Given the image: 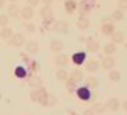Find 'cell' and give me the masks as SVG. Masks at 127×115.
<instances>
[{
  "label": "cell",
  "instance_id": "7c38bea8",
  "mask_svg": "<svg viewBox=\"0 0 127 115\" xmlns=\"http://www.w3.org/2000/svg\"><path fill=\"white\" fill-rule=\"evenodd\" d=\"M84 79V74H83V72L80 69H75V70H72L71 72V74H70V81L72 83H79Z\"/></svg>",
  "mask_w": 127,
  "mask_h": 115
},
{
  "label": "cell",
  "instance_id": "484cf974",
  "mask_svg": "<svg viewBox=\"0 0 127 115\" xmlns=\"http://www.w3.org/2000/svg\"><path fill=\"white\" fill-rule=\"evenodd\" d=\"M123 12L122 10H120V9H116L114 12L112 13V15H111V18L114 20V22H121V20L123 19Z\"/></svg>",
  "mask_w": 127,
  "mask_h": 115
},
{
  "label": "cell",
  "instance_id": "d590c367",
  "mask_svg": "<svg viewBox=\"0 0 127 115\" xmlns=\"http://www.w3.org/2000/svg\"><path fill=\"white\" fill-rule=\"evenodd\" d=\"M42 3H43L45 5H47V6H50L51 4H52V0H41Z\"/></svg>",
  "mask_w": 127,
  "mask_h": 115
},
{
  "label": "cell",
  "instance_id": "7402d4cb",
  "mask_svg": "<svg viewBox=\"0 0 127 115\" xmlns=\"http://www.w3.org/2000/svg\"><path fill=\"white\" fill-rule=\"evenodd\" d=\"M65 9H66V12L70 13V14L75 12V10H76V3H75V0H66Z\"/></svg>",
  "mask_w": 127,
  "mask_h": 115
},
{
  "label": "cell",
  "instance_id": "44dd1931",
  "mask_svg": "<svg viewBox=\"0 0 127 115\" xmlns=\"http://www.w3.org/2000/svg\"><path fill=\"white\" fill-rule=\"evenodd\" d=\"M108 76H109V79H111L112 82H120L121 78H122L120 70H117V69H112V70L109 72Z\"/></svg>",
  "mask_w": 127,
  "mask_h": 115
},
{
  "label": "cell",
  "instance_id": "cb8c5ba5",
  "mask_svg": "<svg viewBox=\"0 0 127 115\" xmlns=\"http://www.w3.org/2000/svg\"><path fill=\"white\" fill-rule=\"evenodd\" d=\"M92 111L95 114H103L104 111H105V106L103 105V104H100V102H95V104H93V106H92Z\"/></svg>",
  "mask_w": 127,
  "mask_h": 115
},
{
  "label": "cell",
  "instance_id": "74e56055",
  "mask_svg": "<svg viewBox=\"0 0 127 115\" xmlns=\"http://www.w3.org/2000/svg\"><path fill=\"white\" fill-rule=\"evenodd\" d=\"M123 109H125V111H127V100L123 102Z\"/></svg>",
  "mask_w": 127,
  "mask_h": 115
},
{
  "label": "cell",
  "instance_id": "ffe728a7",
  "mask_svg": "<svg viewBox=\"0 0 127 115\" xmlns=\"http://www.w3.org/2000/svg\"><path fill=\"white\" fill-rule=\"evenodd\" d=\"M98 85H99V81L95 77H88L85 81V87L88 88H95V87H98Z\"/></svg>",
  "mask_w": 127,
  "mask_h": 115
},
{
  "label": "cell",
  "instance_id": "9a60e30c",
  "mask_svg": "<svg viewBox=\"0 0 127 115\" xmlns=\"http://www.w3.org/2000/svg\"><path fill=\"white\" fill-rule=\"evenodd\" d=\"M111 38H112V42L116 45V44H122L123 42V40H125V36L123 33L121 32V31H114V32L111 35Z\"/></svg>",
  "mask_w": 127,
  "mask_h": 115
},
{
  "label": "cell",
  "instance_id": "ba28073f",
  "mask_svg": "<svg viewBox=\"0 0 127 115\" xmlns=\"http://www.w3.org/2000/svg\"><path fill=\"white\" fill-rule=\"evenodd\" d=\"M114 64H116V60L112 56H104L102 59V67L107 70H112L114 68Z\"/></svg>",
  "mask_w": 127,
  "mask_h": 115
},
{
  "label": "cell",
  "instance_id": "30bf717a",
  "mask_svg": "<svg viewBox=\"0 0 127 115\" xmlns=\"http://www.w3.org/2000/svg\"><path fill=\"white\" fill-rule=\"evenodd\" d=\"M76 95L80 100L88 101L90 99V91L88 90V87H80V88L76 90Z\"/></svg>",
  "mask_w": 127,
  "mask_h": 115
},
{
  "label": "cell",
  "instance_id": "ac0fdd59",
  "mask_svg": "<svg viewBox=\"0 0 127 115\" xmlns=\"http://www.w3.org/2000/svg\"><path fill=\"white\" fill-rule=\"evenodd\" d=\"M114 26L112 24V23H109V22H107V23H103V26H102V33L103 35H112L113 32H114Z\"/></svg>",
  "mask_w": 127,
  "mask_h": 115
},
{
  "label": "cell",
  "instance_id": "d6986e66",
  "mask_svg": "<svg viewBox=\"0 0 127 115\" xmlns=\"http://www.w3.org/2000/svg\"><path fill=\"white\" fill-rule=\"evenodd\" d=\"M116 50H117V47H116V45H114L113 42H111V44H107V45L104 46V49H103L104 54L107 55V56H111V55H113V54L116 53Z\"/></svg>",
  "mask_w": 127,
  "mask_h": 115
},
{
  "label": "cell",
  "instance_id": "5b68a950",
  "mask_svg": "<svg viewBox=\"0 0 127 115\" xmlns=\"http://www.w3.org/2000/svg\"><path fill=\"white\" fill-rule=\"evenodd\" d=\"M26 51L28 54H32V55L37 54L39 51V44L37 41H28L27 45H26Z\"/></svg>",
  "mask_w": 127,
  "mask_h": 115
},
{
  "label": "cell",
  "instance_id": "52a82bcc",
  "mask_svg": "<svg viewBox=\"0 0 127 115\" xmlns=\"http://www.w3.org/2000/svg\"><path fill=\"white\" fill-rule=\"evenodd\" d=\"M76 26H78V28H79V29H81V31H85V29H88V28L90 27V19H89L88 17H84V15H81V17L78 19Z\"/></svg>",
  "mask_w": 127,
  "mask_h": 115
},
{
  "label": "cell",
  "instance_id": "836d02e7",
  "mask_svg": "<svg viewBox=\"0 0 127 115\" xmlns=\"http://www.w3.org/2000/svg\"><path fill=\"white\" fill-rule=\"evenodd\" d=\"M27 1H28L29 6H32V8H33V6H36V5L38 4V1H39V0H27Z\"/></svg>",
  "mask_w": 127,
  "mask_h": 115
},
{
  "label": "cell",
  "instance_id": "ab89813d",
  "mask_svg": "<svg viewBox=\"0 0 127 115\" xmlns=\"http://www.w3.org/2000/svg\"><path fill=\"white\" fill-rule=\"evenodd\" d=\"M71 115H78V114H75V113H72V114H71Z\"/></svg>",
  "mask_w": 127,
  "mask_h": 115
},
{
  "label": "cell",
  "instance_id": "603a6c76",
  "mask_svg": "<svg viewBox=\"0 0 127 115\" xmlns=\"http://www.w3.org/2000/svg\"><path fill=\"white\" fill-rule=\"evenodd\" d=\"M12 36H13V29L9 28V27H4L1 31H0V37H1V38L9 40Z\"/></svg>",
  "mask_w": 127,
  "mask_h": 115
},
{
  "label": "cell",
  "instance_id": "4dcf8cb0",
  "mask_svg": "<svg viewBox=\"0 0 127 115\" xmlns=\"http://www.w3.org/2000/svg\"><path fill=\"white\" fill-rule=\"evenodd\" d=\"M8 23H9L8 15H6V14H0V27L4 28V27L8 26Z\"/></svg>",
  "mask_w": 127,
  "mask_h": 115
},
{
  "label": "cell",
  "instance_id": "d4e9b609",
  "mask_svg": "<svg viewBox=\"0 0 127 115\" xmlns=\"http://www.w3.org/2000/svg\"><path fill=\"white\" fill-rule=\"evenodd\" d=\"M84 60H85V54L84 53H76V54H74V56H72V61L75 63V64H78V65L83 64Z\"/></svg>",
  "mask_w": 127,
  "mask_h": 115
},
{
  "label": "cell",
  "instance_id": "4316f807",
  "mask_svg": "<svg viewBox=\"0 0 127 115\" xmlns=\"http://www.w3.org/2000/svg\"><path fill=\"white\" fill-rule=\"evenodd\" d=\"M56 78H57L59 81H61V82L66 81V79H67V72L64 69V68H60V69L56 72Z\"/></svg>",
  "mask_w": 127,
  "mask_h": 115
},
{
  "label": "cell",
  "instance_id": "e575fe53",
  "mask_svg": "<svg viewBox=\"0 0 127 115\" xmlns=\"http://www.w3.org/2000/svg\"><path fill=\"white\" fill-rule=\"evenodd\" d=\"M83 115H95V114L92 111V109H87V110L83 111Z\"/></svg>",
  "mask_w": 127,
  "mask_h": 115
},
{
  "label": "cell",
  "instance_id": "60d3db41",
  "mask_svg": "<svg viewBox=\"0 0 127 115\" xmlns=\"http://www.w3.org/2000/svg\"><path fill=\"white\" fill-rule=\"evenodd\" d=\"M10 1H15V0H10Z\"/></svg>",
  "mask_w": 127,
  "mask_h": 115
},
{
  "label": "cell",
  "instance_id": "4fadbf2b",
  "mask_svg": "<svg viewBox=\"0 0 127 115\" xmlns=\"http://www.w3.org/2000/svg\"><path fill=\"white\" fill-rule=\"evenodd\" d=\"M50 49H51V51H54V53H61V51L64 50L62 41H60V40H52L50 42Z\"/></svg>",
  "mask_w": 127,
  "mask_h": 115
},
{
  "label": "cell",
  "instance_id": "9c48e42d",
  "mask_svg": "<svg viewBox=\"0 0 127 115\" xmlns=\"http://www.w3.org/2000/svg\"><path fill=\"white\" fill-rule=\"evenodd\" d=\"M20 15H22L23 19L29 20V19L33 18V15H34V10H33V8L29 6V5H28V6H24L23 9H20Z\"/></svg>",
  "mask_w": 127,
  "mask_h": 115
},
{
  "label": "cell",
  "instance_id": "d6a6232c",
  "mask_svg": "<svg viewBox=\"0 0 127 115\" xmlns=\"http://www.w3.org/2000/svg\"><path fill=\"white\" fill-rule=\"evenodd\" d=\"M117 6H118L120 10L127 9V0H118V1H117Z\"/></svg>",
  "mask_w": 127,
  "mask_h": 115
},
{
  "label": "cell",
  "instance_id": "f35d334b",
  "mask_svg": "<svg viewBox=\"0 0 127 115\" xmlns=\"http://www.w3.org/2000/svg\"><path fill=\"white\" fill-rule=\"evenodd\" d=\"M0 100H1V92H0Z\"/></svg>",
  "mask_w": 127,
  "mask_h": 115
},
{
  "label": "cell",
  "instance_id": "6da1fadb",
  "mask_svg": "<svg viewBox=\"0 0 127 115\" xmlns=\"http://www.w3.org/2000/svg\"><path fill=\"white\" fill-rule=\"evenodd\" d=\"M47 96H48L47 90L43 88V87H41L38 90H34V91L31 92L32 101H33V102H39V104H42V105H45V102L47 100Z\"/></svg>",
  "mask_w": 127,
  "mask_h": 115
},
{
  "label": "cell",
  "instance_id": "2e32d148",
  "mask_svg": "<svg viewBox=\"0 0 127 115\" xmlns=\"http://www.w3.org/2000/svg\"><path fill=\"white\" fill-rule=\"evenodd\" d=\"M100 68V64L95 60V59H90L87 64V70L90 72V73H94V72H98Z\"/></svg>",
  "mask_w": 127,
  "mask_h": 115
},
{
  "label": "cell",
  "instance_id": "277c9868",
  "mask_svg": "<svg viewBox=\"0 0 127 115\" xmlns=\"http://www.w3.org/2000/svg\"><path fill=\"white\" fill-rule=\"evenodd\" d=\"M39 14H41V17L43 18L45 20L47 19V20H50V19H52L54 18V10H52V8L51 6H47V5H43L41 9H39Z\"/></svg>",
  "mask_w": 127,
  "mask_h": 115
},
{
  "label": "cell",
  "instance_id": "f1b7e54d",
  "mask_svg": "<svg viewBox=\"0 0 127 115\" xmlns=\"http://www.w3.org/2000/svg\"><path fill=\"white\" fill-rule=\"evenodd\" d=\"M56 104H57V97H55L54 95H48L43 106H46V105L47 106H54V105H56Z\"/></svg>",
  "mask_w": 127,
  "mask_h": 115
},
{
  "label": "cell",
  "instance_id": "e0dca14e",
  "mask_svg": "<svg viewBox=\"0 0 127 115\" xmlns=\"http://www.w3.org/2000/svg\"><path fill=\"white\" fill-rule=\"evenodd\" d=\"M87 51H89V53H97V51H99V44L94 40H89L87 44Z\"/></svg>",
  "mask_w": 127,
  "mask_h": 115
},
{
  "label": "cell",
  "instance_id": "8992f818",
  "mask_svg": "<svg viewBox=\"0 0 127 115\" xmlns=\"http://www.w3.org/2000/svg\"><path fill=\"white\" fill-rule=\"evenodd\" d=\"M69 56L67 55H65V54H60V55H57L56 58H55V64L57 65V67H60V68H65V67H67L69 65Z\"/></svg>",
  "mask_w": 127,
  "mask_h": 115
},
{
  "label": "cell",
  "instance_id": "5bb4252c",
  "mask_svg": "<svg viewBox=\"0 0 127 115\" xmlns=\"http://www.w3.org/2000/svg\"><path fill=\"white\" fill-rule=\"evenodd\" d=\"M8 14L10 17H18L20 14V6L15 3H12L8 6Z\"/></svg>",
  "mask_w": 127,
  "mask_h": 115
},
{
  "label": "cell",
  "instance_id": "1f68e13d",
  "mask_svg": "<svg viewBox=\"0 0 127 115\" xmlns=\"http://www.w3.org/2000/svg\"><path fill=\"white\" fill-rule=\"evenodd\" d=\"M15 76H17V77H19V78L26 77V70H24V68L18 67V68L15 69Z\"/></svg>",
  "mask_w": 127,
  "mask_h": 115
},
{
  "label": "cell",
  "instance_id": "3957f363",
  "mask_svg": "<svg viewBox=\"0 0 127 115\" xmlns=\"http://www.w3.org/2000/svg\"><path fill=\"white\" fill-rule=\"evenodd\" d=\"M26 42V37L23 33H13V36L9 38V44L14 46V47H20V46H23Z\"/></svg>",
  "mask_w": 127,
  "mask_h": 115
},
{
  "label": "cell",
  "instance_id": "8d00e7d4",
  "mask_svg": "<svg viewBox=\"0 0 127 115\" xmlns=\"http://www.w3.org/2000/svg\"><path fill=\"white\" fill-rule=\"evenodd\" d=\"M5 5V0H0V8H3Z\"/></svg>",
  "mask_w": 127,
  "mask_h": 115
},
{
  "label": "cell",
  "instance_id": "7a4b0ae2",
  "mask_svg": "<svg viewBox=\"0 0 127 115\" xmlns=\"http://www.w3.org/2000/svg\"><path fill=\"white\" fill-rule=\"evenodd\" d=\"M54 31L57 33H61V35H67L69 33V23L64 19H59L54 24Z\"/></svg>",
  "mask_w": 127,
  "mask_h": 115
},
{
  "label": "cell",
  "instance_id": "8fae6325",
  "mask_svg": "<svg viewBox=\"0 0 127 115\" xmlns=\"http://www.w3.org/2000/svg\"><path fill=\"white\" fill-rule=\"evenodd\" d=\"M104 106H105V109H108V110H111V111H117L118 108H120V100L116 99V97L109 99Z\"/></svg>",
  "mask_w": 127,
  "mask_h": 115
},
{
  "label": "cell",
  "instance_id": "b9f144b4",
  "mask_svg": "<svg viewBox=\"0 0 127 115\" xmlns=\"http://www.w3.org/2000/svg\"><path fill=\"white\" fill-rule=\"evenodd\" d=\"M24 115H31V114H24Z\"/></svg>",
  "mask_w": 127,
  "mask_h": 115
},
{
  "label": "cell",
  "instance_id": "83f0119b",
  "mask_svg": "<svg viewBox=\"0 0 127 115\" xmlns=\"http://www.w3.org/2000/svg\"><path fill=\"white\" fill-rule=\"evenodd\" d=\"M29 86L33 88V90H38V88L42 87V81L39 78H32L29 81Z\"/></svg>",
  "mask_w": 127,
  "mask_h": 115
},
{
  "label": "cell",
  "instance_id": "7bdbcfd3",
  "mask_svg": "<svg viewBox=\"0 0 127 115\" xmlns=\"http://www.w3.org/2000/svg\"><path fill=\"white\" fill-rule=\"evenodd\" d=\"M59 1H61V0H59Z\"/></svg>",
  "mask_w": 127,
  "mask_h": 115
},
{
  "label": "cell",
  "instance_id": "f546056e",
  "mask_svg": "<svg viewBox=\"0 0 127 115\" xmlns=\"http://www.w3.org/2000/svg\"><path fill=\"white\" fill-rule=\"evenodd\" d=\"M24 28H26V31H27L28 33H34V32H36V29H37L36 24H34V23H32V22L26 23V24H24Z\"/></svg>",
  "mask_w": 127,
  "mask_h": 115
}]
</instances>
